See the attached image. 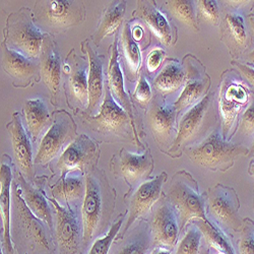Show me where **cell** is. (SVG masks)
I'll use <instances>...</instances> for the list:
<instances>
[{"instance_id":"1","label":"cell","mask_w":254,"mask_h":254,"mask_svg":"<svg viewBox=\"0 0 254 254\" xmlns=\"http://www.w3.org/2000/svg\"><path fill=\"white\" fill-rule=\"evenodd\" d=\"M84 179L86 193L81 203L80 216L81 249L86 252L91 243L107 233L115 210L117 194L102 169L95 168L84 176Z\"/></svg>"},{"instance_id":"2","label":"cell","mask_w":254,"mask_h":254,"mask_svg":"<svg viewBox=\"0 0 254 254\" xmlns=\"http://www.w3.org/2000/svg\"><path fill=\"white\" fill-rule=\"evenodd\" d=\"M11 194V239L19 254H54L53 231L30 210L14 176Z\"/></svg>"},{"instance_id":"3","label":"cell","mask_w":254,"mask_h":254,"mask_svg":"<svg viewBox=\"0 0 254 254\" xmlns=\"http://www.w3.org/2000/svg\"><path fill=\"white\" fill-rule=\"evenodd\" d=\"M74 112L82 125L105 141L134 140L138 146H141L135 123L114 100L107 86H105L104 100L97 114H89L82 110Z\"/></svg>"},{"instance_id":"4","label":"cell","mask_w":254,"mask_h":254,"mask_svg":"<svg viewBox=\"0 0 254 254\" xmlns=\"http://www.w3.org/2000/svg\"><path fill=\"white\" fill-rule=\"evenodd\" d=\"M185 153L195 165L222 172L234 165L238 157L249 155L245 146L224 138L220 126L198 143L187 146Z\"/></svg>"},{"instance_id":"5","label":"cell","mask_w":254,"mask_h":254,"mask_svg":"<svg viewBox=\"0 0 254 254\" xmlns=\"http://www.w3.org/2000/svg\"><path fill=\"white\" fill-rule=\"evenodd\" d=\"M3 42L8 48L22 53L26 57L39 60L42 46L47 33L35 24L34 12L28 7L11 12L3 30Z\"/></svg>"},{"instance_id":"6","label":"cell","mask_w":254,"mask_h":254,"mask_svg":"<svg viewBox=\"0 0 254 254\" xmlns=\"http://www.w3.org/2000/svg\"><path fill=\"white\" fill-rule=\"evenodd\" d=\"M167 198L177 216L180 231L193 219L209 222L205 216L204 197L199 193L196 181L186 171H179L174 175Z\"/></svg>"},{"instance_id":"7","label":"cell","mask_w":254,"mask_h":254,"mask_svg":"<svg viewBox=\"0 0 254 254\" xmlns=\"http://www.w3.org/2000/svg\"><path fill=\"white\" fill-rule=\"evenodd\" d=\"M35 24L42 30L52 33L65 32L86 20V6L75 0H46L36 1L34 6Z\"/></svg>"},{"instance_id":"8","label":"cell","mask_w":254,"mask_h":254,"mask_svg":"<svg viewBox=\"0 0 254 254\" xmlns=\"http://www.w3.org/2000/svg\"><path fill=\"white\" fill-rule=\"evenodd\" d=\"M53 121L50 128L41 139L35 165L46 166L78 136L76 134V124L72 116L65 110H56L52 114Z\"/></svg>"},{"instance_id":"9","label":"cell","mask_w":254,"mask_h":254,"mask_svg":"<svg viewBox=\"0 0 254 254\" xmlns=\"http://www.w3.org/2000/svg\"><path fill=\"white\" fill-rule=\"evenodd\" d=\"M101 155L100 143L86 135H78L59 156L56 163L60 178L68 174H81L86 176L97 168Z\"/></svg>"},{"instance_id":"10","label":"cell","mask_w":254,"mask_h":254,"mask_svg":"<svg viewBox=\"0 0 254 254\" xmlns=\"http://www.w3.org/2000/svg\"><path fill=\"white\" fill-rule=\"evenodd\" d=\"M210 106L211 94H208L183 114L178 124L177 134L171 147L166 152L167 155L171 158H179L182 149H186L189 143L195 144V140L202 135L208 126Z\"/></svg>"},{"instance_id":"11","label":"cell","mask_w":254,"mask_h":254,"mask_svg":"<svg viewBox=\"0 0 254 254\" xmlns=\"http://www.w3.org/2000/svg\"><path fill=\"white\" fill-rule=\"evenodd\" d=\"M55 209V239L58 254H76L82 241L81 216L77 207L64 206L53 197L47 198Z\"/></svg>"},{"instance_id":"12","label":"cell","mask_w":254,"mask_h":254,"mask_svg":"<svg viewBox=\"0 0 254 254\" xmlns=\"http://www.w3.org/2000/svg\"><path fill=\"white\" fill-rule=\"evenodd\" d=\"M110 170L115 178H122L130 190L128 194L140 184L147 181L154 170V160L150 150L143 153H132L121 149L110 162Z\"/></svg>"},{"instance_id":"13","label":"cell","mask_w":254,"mask_h":254,"mask_svg":"<svg viewBox=\"0 0 254 254\" xmlns=\"http://www.w3.org/2000/svg\"><path fill=\"white\" fill-rule=\"evenodd\" d=\"M240 202L233 188L222 184L216 185L207 193V213L221 228L238 232L243 220L239 216Z\"/></svg>"},{"instance_id":"14","label":"cell","mask_w":254,"mask_h":254,"mask_svg":"<svg viewBox=\"0 0 254 254\" xmlns=\"http://www.w3.org/2000/svg\"><path fill=\"white\" fill-rule=\"evenodd\" d=\"M249 100V90L244 82L229 74L221 83L219 109L222 117L221 130L224 138L230 140V131L237 116Z\"/></svg>"},{"instance_id":"15","label":"cell","mask_w":254,"mask_h":254,"mask_svg":"<svg viewBox=\"0 0 254 254\" xmlns=\"http://www.w3.org/2000/svg\"><path fill=\"white\" fill-rule=\"evenodd\" d=\"M167 179V173L162 172L154 179L143 182L134 190L129 202L128 218L125 222L124 228L118 233L116 240H122L132 225L152 209L154 204L160 199L162 186Z\"/></svg>"},{"instance_id":"16","label":"cell","mask_w":254,"mask_h":254,"mask_svg":"<svg viewBox=\"0 0 254 254\" xmlns=\"http://www.w3.org/2000/svg\"><path fill=\"white\" fill-rule=\"evenodd\" d=\"M177 112L174 104H170L164 96L157 95L149 105L147 123L151 132L161 149H167L171 143L174 132L177 134Z\"/></svg>"},{"instance_id":"17","label":"cell","mask_w":254,"mask_h":254,"mask_svg":"<svg viewBox=\"0 0 254 254\" xmlns=\"http://www.w3.org/2000/svg\"><path fill=\"white\" fill-rule=\"evenodd\" d=\"M149 226L153 246L172 251L177 244L180 228L177 216L167 197L159 201Z\"/></svg>"},{"instance_id":"18","label":"cell","mask_w":254,"mask_h":254,"mask_svg":"<svg viewBox=\"0 0 254 254\" xmlns=\"http://www.w3.org/2000/svg\"><path fill=\"white\" fill-rule=\"evenodd\" d=\"M6 129L10 136L13 156L19 172L28 181H33L35 176V160L33 158L31 137L26 129L22 115L18 112H14L11 116V120L6 124Z\"/></svg>"},{"instance_id":"19","label":"cell","mask_w":254,"mask_h":254,"mask_svg":"<svg viewBox=\"0 0 254 254\" xmlns=\"http://www.w3.org/2000/svg\"><path fill=\"white\" fill-rule=\"evenodd\" d=\"M184 87L174 103L177 114L186 112L199 103L206 95L210 86L208 75L197 66L198 62L186 59Z\"/></svg>"},{"instance_id":"20","label":"cell","mask_w":254,"mask_h":254,"mask_svg":"<svg viewBox=\"0 0 254 254\" xmlns=\"http://www.w3.org/2000/svg\"><path fill=\"white\" fill-rule=\"evenodd\" d=\"M12 165L7 155H3L0 168V208H1V228L3 230L1 246L4 254H14L11 239V204H12Z\"/></svg>"},{"instance_id":"21","label":"cell","mask_w":254,"mask_h":254,"mask_svg":"<svg viewBox=\"0 0 254 254\" xmlns=\"http://www.w3.org/2000/svg\"><path fill=\"white\" fill-rule=\"evenodd\" d=\"M39 64L41 77L50 91L52 103L56 105L57 95L61 81L62 65L56 43L54 39L50 36V34H47L44 39L41 55L39 58Z\"/></svg>"},{"instance_id":"22","label":"cell","mask_w":254,"mask_h":254,"mask_svg":"<svg viewBox=\"0 0 254 254\" xmlns=\"http://www.w3.org/2000/svg\"><path fill=\"white\" fill-rule=\"evenodd\" d=\"M1 66L14 81L23 83V87L28 86L34 77L41 75L39 60L30 59L8 48L4 42L1 43Z\"/></svg>"},{"instance_id":"23","label":"cell","mask_w":254,"mask_h":254,"mask_svg":"<svg viewBox=\"0 0 254 254\" xmlns=\"http://www.w3.org/2000/svg\"><path fill=\"white\" fill-rule=\"evenodd\" d=\"M90 40L81 42V50L88 54L89 61V105L87 112L89 114H95L101 106L105 95L104 92V70H103V59L91 45Z\"/></svg>"},{"instance_id":"24","label":"cell","mask_w":254,"mask_h":254,"mask_svg":"<svg viewBox=\"0 0 254 254\" xmlns=\"http://www.w3.org/2000/svg\"><path fill=\"white\" fill-rule=\"evenodd\" d=\"M119 40L117 37L114 39V43L112 46L111 57L109 61V66L107 70V84L112 97L114 100L121 106L124 111L128 114V116L134 120V112H133V105L130 100V97L125 90L124 77L122 73V69L120 66V54H119Z\"/></svg>"},{"instance_id":"25","label":"cell","mask_w":254,"mask_h":254,"mask_svg":"<svg viewBox=\"0 0 254 254\" xmlns=\"http://www.w3.org/2000/svg\"><path fill=\"white\" fill-rule=\"evenodd\" d=\"M52 197L64 206L77 207L86 193V179L81 174H68L51 187Z\"/></svg>"},{"instance_id":"26","label":"cell","mask_w":254,"mask_h":254,"mask_svg":"<svg viewBox=\"0 0 254 254\" xmlns=\"http://www.w3.org/2000/svg\"><path fill=\"white\" fill-rule=\"evenodd\" d=\"M24 121L31 139L35 142L50 128L53 117L43 100L31 99L24 104Z\"/></svg>"},{"instance_id":"27","label":"cell","mask_w":254,"mask_h":254,"mask_svg":"<svg viewBox=\"0 0 254 254\" xmlns=\"http://www.w3.org/2000/svg\"><path fill=\"white\" fill-rule=\"evenodd\" d=\"M68 61L71 65V71L68 74L67 87L70 101L76 102L81 107L88 108L89 105V63L84 58L73 55L72 59L68 56ZM67 76V75H66Z\"/></svg>"},{"instance_id":"28","label":"cell","mask_w":254,"mask_h":254,"mask_svg":"<svg viewBox=\"0 0 254 254\" xmlns=\"http://www.w3.org/2000/svg\"><path fill=\"white\" fill-rule=\"evenodd\" d=\"M134 14L144 20L153 33L165 46H170L173 41V30L166 15L159 10L153 1H137Z\"/></svg>"},{"instance_id":"29","label":"cell","mask_w":254,"mask_h":254,"mask_svg":"<svg viewBox=\"0 0 254 254\" xmlns=\"http://www.w3.org/2000/svg\"><path fill=\"white\" fill-rule=\"evenodd\" d=\"M13 176L17 180L20 189H22L23 198L27 203L28 207L30 208V210L38 219L45 222L48 225V227L52 231H54L52 211L47 201L48 199L40 191V190L36 189L33 185H31L22 173L18 171H14Z\"/></svg>"},{"instance_id":"30","label":"cell","mask_w":254,"mask_h":254,"mask_svg":"<svg viewBox=\"0 0 254 254\" xmlns=\"http://www.w3.org/2000/svg\"><path fill=\"white\" fill-rule=\"evenodd\" d=\"M119 49L122 52L124 73L129 81H135L139 77L141 68V53L138 44L131 35V26L129 22H125L121 32Z\"/></svg>"},{"instance_id":"31","label":"cell","mask_w":254,"mask_h":254,"mask_svg":"<svg viewBox=\"0 0 254 254\" xmlns=\"http://www.w3.org/2000/svg\"><path fill=\"white\" fill-rule=\"evenodd\" d=\"M110 254H146L153 247L150 226L144 222H139L130 234L119 240Z\"/></svg>"},{"instance_id":"32","label":"cell","mask_w":254,"mask_h":254,"mask_svg":"<svg viewBox=\"0 0 254 254\" xmlns=\"http://www.w3.org/2000/svg\"><path fill=\"white\" fill-rule=\"evenodd\" d=\"M126 10V1H112L103 11L93 41L96 46L107 37L117 33L123 24Z\"/></svg>"},{"instance_id":"33","label":"cell","mask_w":254,"mask_h":254,"mask_svg":"<svg viewBox=\"0 0 254 254\" xmlns=\"http://www.w3.org/2000/svg\"><path fill=\"white\" fill-rule=\"evenodd\" d=\"M185 80V69L177 60H169L154 79L153 86L159 95L166 96L178 91Z\"/></svg>"},{"instance_id":"34","label":"cell","mask_w":254,"mask_h":254,"mask_svg":"<svg viewBox=\"0 0 254 254\" xmlns=\"http://www.w3.org/2000/svg\"><path fill=\"white\" fill-rule=\"evenodd\" d=\"M194 224L202 232V235L208 246L213 247L218 252L223 254H235V251L233 249V246L227 236L219 229H217L215 225L202 220H197V222Z\"/></svg>"},{"instance_id":"35","label":"cell","mask_w":254,"mask_h":254,"mask_svg":"<svg viewBox=\"0 0 254 254\" xmlns=\"http://www.w3.org/2000/svg\"><path fill=\"white\" fill-rule=\"evenodd\" d=\"M166 7L178 22L193 31H198V23L193 1H188V0L166 1Z\"/></svg>"},{"instance_id":"36","label":"cell","mask_w":254,"mask_h":254,"mask_svg":"<svg viewBox=\"0 0 254 254\" xmlns=\"http://www.w3.org/2000/svg\"><path fill=\"white\" fill-rule=\"evenodd\" d=\"M202 237V232L199 228L195 224L192 225L187 230L175 254H199Z\"/></svg>"},{"instance_id":"37","label":"cell","mask_w":254,"mask_h":254,"mask_svg":"<svg viewBox=\"0 0 254 254\" xmlns=\"http://www.w3.org/2000/svg\"><path fill=\"white\" fill-rule=\"evenodd\" d=\"M123 222V215H121L118 220L112 224L110 230L103 237L98 238L94 241L88 254H109L112 242L114 241V239H116L118 233L121 230Z\"/></svg>"},{"instance_id":"38","label":"cell","mask_w":254,"mask_h":254,"mask_svg":"<svg viewBox=\"0 0 254 254\" xmlns=\"http://www.w3.org/2000/svg\"><path fill=\"white\" fill-rule=\"evenodd\" d=\"M225 25L232 39L238 45H243L246 41V27L244 17L238 12H229L225 15Z\"/></svg>"},{"instance_id":"39","label":"cell","mask_w":254,"mask_h":254,"mask_svg":"<svg viewBox=\"0 0 254 254\" xmlns=\"http://www.w3.org/2000/svg\"><path fill=\"white\" fill-rule=\"evenodd\" d=\"M196 5L198 9V14L203 20L210 24L217 25L220 17V11L217 1H214V0H199Z\"/></svg>"},{"instance_id":"40","label":"cell","mask_w":254,"mask_h":254,"mask_svg":"<svg viewBox=\"0 0 254 254\" xmlns=\"http://www.w3.org/2000/svg\"><path fill=\"white\" fill-rule=\"evenodd\" d=\"M133 99L137 104H139L142 107H146L152 102V89L149 80L146 79L145 75L140 74L138 77V81L135 87L134 93L132 95Z\"/></svg>"},{"instance_id":"41","label":"cell","mask_w":254,"mask_h":254,"mask_svg":"<svg viewBox=\"0 0 254 254\" xmlns=\"http://www.w3.org/2000/svg\"><path fill=\"white\" fill-rule=\"evenodd\" d=\"M239 131L244 136L254 133V99L249 103L240 120Z\"/></svg>"},{"instance_id":"42","label":"cell","mask_w":254,"mask_h":254,"mask_svg":"<svg viewBox=\"0 0 254 254\" xmlns=\"http://www.w3.org/2000/svg\"><path fill=\"white\" fill-rule=\"evenodd\" d=\"M166 57V52L161 48L153 49L149 55L146 56V70L149 73L156 72L162 65V63Z\"/></svg>"},{"instance_id":"43","label":"cell","mask_w":254,"mask_h":254,"mask_svg":"<svg viewBox=\"0 0 254 254\" xmlns=\"http://www.w3.org/2000/svg\"><path fill=\"white\" fill-rule=\"evenodd\" d=\"M239 254H254V231L251 228H244L238 244Z\"/></svg>"},{"instance_id":"44","label":"cell","mask_w":254,"mask_h":254,"mask_svg":"<svg viewBox=\"0 0 254 254\" xmlns=\"http://www.w3.org/2000/svg\"><path fill=\"white\" fill-rule=\"evenodd\" d=\"M233 64L239 69L240 73L246 78V80L254 87V68L245 64H241V63L238 62H233Z\"/></svg>"},{"instance_id":"45","label":"cell","mask_w":254,"mask_h":254,"mask_svg":"<svg viewBox=\"0 0 254 254\" xmlns=\"http://www.w3.org/2000/svg\"><path fill=\"white\" fill-rule=\"evenodd\" d=\"M131 35L133 40L136 42L137 44H139V42H141L144 38V30L141 25L135 24L131 26Z\"/></svg>"},{"instance_id":"46","label":"cell","mask_w":254,"mask_h":254,"mask_svg":"<svg viewBox=\"0 0 254 254\" xmlns=\"http://www.w3.org/2000/svg\"><path fill=\"white\" fill-rule=\"evenodd\" d=\"M151 254H171V251L168 249H165V248L157 247V248H154V250L152 251Z\"/></svg>"},{"instance_id":"47","label":"cell","mask_w":254,"mask_h":254,"mask_svg":"<svg viewBox=\"0 0 254 254\" xmlns=\"http://www.w3.org/2000/svg\"><path fill=\"white\" fill-rule=\"evenodd\" d=\"M249 24H250V27H251V30L254 34V16H251L249 17Z\"/></svg>"},{"instance_id":"48","label":"cell","mask_w":254,"mask_h":254,"mask_svg":"<svg viewBox=\"0 0 254 254\" xmlns=\"http://www.w3.org/2000/svg\"><path fill=\"white\" fill-rule=\"evenodd\" d=\"M199 254H209V248L208 247H202Z\"/></svg>"},{"instance_id":"49","label":"cell","mask_w":254,"mask_h":254,"mask_svg":"<svg viewBox=\"0 0 254 254\" xmlns=\"http://www.w3.org/2000/svg\"><path fill=\"white\" fill-rule=\"evenodd\" d=\"M248 59L254 63V50L251 51L249 54H248Z\"/></svg>"},{"instance_id":"50","label":"cell","mask_w":254,"mask_h":254,"mask_svg":"<svg viewBox=\"0 0 254 254\" xmlns=\"http://www.w3.org/2000/svg\"><path fill=\"white\" fill-rule=\"evenodd\" d=\"M249 155H254V141H253V144H252V146H251V149H250V151H249Z\"/></svg>"},{"instance_id":"51","label":"cell","mask_w":254,"mask_h":254,"mask_svg":"<svg viewBox=\"0 0 254 254\" xmlns=\"http://www.w3.org/2000/svg\"><path fill=\"white\" fill-rule=\"evenodd\" d=\"M250 173H251V175L254 177V165H252V166H251V169H250Z\"/></svg>"},{"instance_id":"52","label":"cell","mask_w":254,"mask_h":254,"mask_svg":"<svg viewBox=\"0 0 254 254\" xmlns=\"http://www.w3.org/2000/svg\"><path fill=\"white\" fill-rule=\"evenodd\" d=\"M218 254H223V253H220V252H218Z\"/></svg>"},{"instance_id":"53","label":"cell","mask_w":254,"mask_h":254,"mask_svg":"<svg viewBox=\"0 0 254 254\" xmlns=\"http://www.w3.org/2000/svg\"><path fill=\"white\" fill-rule=\"evenodd\" d=\"M1 254H2V253H1Z\"/></svg>"}]
</instances>
